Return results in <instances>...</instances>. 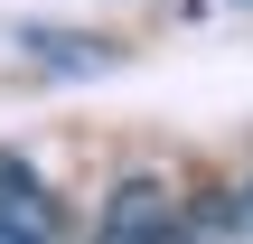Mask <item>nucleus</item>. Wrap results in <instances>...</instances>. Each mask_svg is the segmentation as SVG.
Returning <instances> with one entry per match:
<instances>
[{"label": "nucleus", "instance_id": "nucleus-1", "mask_svg": "<svg viewBox=\"0 0 253 244\" xmlns=\"http://www.w3.org/2000/svg\"><path fill=\"white\" fill-rule=\"evenodd\" d=\"M103 244H188V207L160 179H122L103 207Z\"/></svg>", "mask_w": 253, "mask_h": 244}, {"label": "nucleus", "instance_id": "nucleus-4", "mask_svg": "<svg viewBox=\"0 0 253 244\" xmlns=\"http://www.w3.org/2000/svg\"><path fill=\"white\" fill-rule=\"evenodd\" d=\"M244 226H253V197H244Z\"/></svg>", "mask_w": 253, "mask_h": 244}, {"label": "nucleus", "instance_id": "nucleus-2", "mask_svg": "<svg viewBox=\"0 0 253 244\" xmlns=\"http://www.w3.org/2000/svg\"><path fill=\"white\" fill-rule=\"evenodd\" d=\"M0 244H56V207L19 160H0Z\"/></svg>", "mask_w": 253, "mask_h": 244}, {"label": "nucleus", "instance_id": "nucleus-3", "mask_svg": "<svg viewBox=\"0 0 253 244\" xmlns=\"http://www.w3.org/2000/svg\"><path fill=\"white\" fill-rule=\"evenodd\" d=\"M188 244H225V235H216V226H197V216H188Z\"/></svg>", "mask_w": 253, "mask_h": 244}]
</instances>
